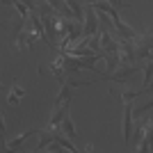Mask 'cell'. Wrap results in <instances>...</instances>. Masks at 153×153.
<instances>
[{"mask_svg": "<svg viewBox=\"0 0 153 153\" xmlns=\"http://www.w3.org/2000/svg\"><path fill=\"white\" fill-rule=\"evenodd\" d=\"M137 73V69H135L133 64H126L121 62L119 66H117V71H112V73H101L103 80H112V82H119V85H126L130 78Z\"/></svg>", "mask_w": 153, "mask_h": 153, "instance_id": "6da1fadb", "label": "cell"}, {"mask_svg": "<svg viewBox=\"0 0 153 153\" xmlns=\"http://www.w3.org/2000/svg\"><path fill=\"white\" fill-rule=\"evenodd\" d=\"M133 103H123V119H121V130H123V142L130 144L133 142V133H135V123H133Z\"/></svg>", "mask_w": 153, "mask_h": 153, "instance_id": "7a4b0ae2", "label": "cell"}, {"mask_svg": "<svg viewBox=\"0 0 153 153\" xmlns=\"http://www.w3.org/2000/svg\"><path fill=\"white\" fill-rule=\"evenodd\" d=\"M101 25V21H98V12L94 9V5H87L85 7V23H82V37H91L96 34Z\"/></svg>", "mask_w": 153, "mask_h": 153, "instance_id": "3957f363", "label": "cell"}, {"mask_svg": "<svg viewBox=\"0 0 153 153\" xmlns=\"http://www.w3.org/2000/svg\"><path fill=\"white\" fill-rule=\"evenodd\" d=\"M119 55L126 64H133L137 59V51H135V41H126L121 39V46H119Z\"/></svg>", "mask_w": 153, "mask_h": 153, "instance_id": "277c9868", "label": "cell"}, {"mask_svg": "<svg viewBox=\"0 0 153 153\" xmlns=\"http://www.w3.org/2000/svg\"><path fill=\"white\" fill-rule=\"evenodd\" d=\"M103 59H105V73H112V71H117V66L123 62L119 53H105V51H103Z\"/></svg>", "mask_w": 153, "mask_h": 153, "instance_id": "5b68a950", "label": "cell"}, {"mask_svg": "<svg viewBox=\"0 0 153 153\" xmlns=\"http://www.w3.org/2000/svg\"><path fill=\"white\" fill-rule=\"evenodd\" d=\"M30 135H39V128H34V130H27V133H21L19 137H16V140H12L9 144H7V142H2V144H5L2 149H5V151H7V149H19L21 144H23V142H25L27 137H30Z\"/></svg>", "mask_w": 153, "mask_h": 153, "instance_id": "8992f818", "label": "cell"}, {"mask_svg": "<svg viewBox=\"0 0 153 153\" xmlns=\"http://www.w3.org/2000/svg\"><path fill=\"white\" fill-rule=\"evenodd\" d=\"M23 96H25V89H21L19 85L14 82V85H12V91L7 94V103H9V105H16V103H19Z\"/></svg>", "mask_w": 153, "mask_h": 153, "instance_id": "52a82bcc", "label": "cell"}, {"mask_svg": "<svg viewBox=\"0 0 153 153\" xmlns=\"http://www.w3.org/2000/svg\"><path fill=\"white\" fill-rule=\"evenodd\" d=\"M59 130H62L64 135H69L71 140L76 137V126H73V121H71V117H69V114L62 119V123H59Z\"/></svg>", "mask_w": 153, "mask_h": 153, "instance_id": "ba28073f", "label": "cell"}, {"mask_svg": "<svg viewBox=\"0 0 153 153\" xmlns=\"http://www.w3.org/2000/svg\"><path fill=\"white\" fill-rule=\"evenodd\" d=\"M71 89H73L71 85H62V89H59L57 98H55V108H57V105H62L64 101H69V98H71Z\"/></svg>", "mask_w": 153, "mask_h": 153, "instance_id": "9c48e42d", "label": "cell"}, {"mask_svg": "<svg viewBox=\"0 0 153 153\" xmlns=\"http://www.w3.org/2000/svg\"><path fill=\"white\" fill-rule=\"evenodd\" d=\"M142 71H144V85H142V89L146 91V87L151 85V80H153V59H149L146 66H144Z\"/></svg>", "mask_w": 153, "mask_h": 153, "instance_id": "30bf717a", "label": "cell"}, {"mask_svg": "<svg viewBox=\"0 0 153 153\" xmlns=\"http://www.w3.org/2000/svg\"><path fill=\"white\" fill-rule=\"evenodd\" d=\"M14 7H16L19 16H23V19H27V16H30V14H27V9H30V7H27L23 0H14Z\"/></svg>", "mask_w": 153, "mask_h": 153, "instance_id": "8fae6325", "label": "cell"}, {"mask_svg": "<svg viewBox=\"0 0 153 153\" xmlns=\"http://www.w3.org/2000/svg\"><path fill=\"white\" fill-rule=\"evenodd\" d=\"M110 5L112 7H117V9H121V7H126V2H123V0H108Z\"/></svg>", "mask_w": 153, "mask_h": 153, "instance_id": "7c38bea8", "label": "cell"}, {"mask_svg": "<svg viewBox=\"0 0 153 153\" xmlns=\"http://www.w3.org/2000/svg\"><path fill=\"white\" fill-rule=\"evenodd\" d=\"M146 91H153V80H151V85L146 87Z\"/></svg>", "mask_w": 153, "mask_h": 153, "instance_id": "4fadbf2b", "label": "cell"}, {"mask_svg": "<svg viewBox=\"0 0 153 153\" xmlns=\"http://www.w3.org/2000/svg\"><path fill=\"white\" fill-rule=\"evenodd\" d=\"M149 34H151V37H153V27H151V30H149Z\"/></svg>", "mask_w": 153, "mask_h": 153, "instance_id": "5bb4252c", "label": "cell"}]
</instances>
